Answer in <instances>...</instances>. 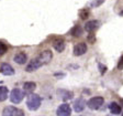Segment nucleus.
Returning a JSON list of instances; mask_svg holds the SVG:
<instances>
[{"mask_svg": "<svg viewBox=\"0 0 123 116\" xmlns=\"http://www.w3.org/2000/svg\"><path fill=\"white\" fill-rule=\"evenodd\" d=\"M70 34H72L73 36H76V38H78V36H80L82 34V29L80 26H75L74 28L70 30Z\"/></svg>", "mask_w": 123, "mask_h": 116, "instance_id": "obj_18", "label": "nucleus"}, {"mask_svg": "<svg viewBox=\"0 0 123 116\" xmlns=\"http://www.w3.org/2000/svg\"><path fill=\"white\" fill-rule=\"evenodd\" d=\"M56 114L58 116H69L72 114V107L66 103L62 104V105H59L58 108H57Z\"/></svg>", "mask_w": 123, "mask_h": 116, "instance_id": "obj_6", "label": "nucleus"}, {"mask_svg": "<svg viewBox=\"0 0 123 116\" xmlns=\"http://www.w3.org/2000/svg\"><path fill=\"white\" fill-rule=\"evenodd\" d=\"M7 51H8L7 45H6L5 43H2V42H0V57H2V55H3V54H5Z\"/></svg>", "mask_w": 123, "mask_h": 116, "instance_id": "obj_20", "label": "nucleus"}, {"mask_svg": "<svg viewBox=\"0 0 123 116\" xmlns=\"http://www.w3.org/2000/svg\"><path fill=\"white\" fill-rule=\"evenodd\" d=\"M103 103H105L103 97H101V96H95V97H91L89 101H88L87 105L90 109L97 111V109H99V108L103 105Z\"/></svg>", "mask_w": 123, "mask_h": 116, "instance_id": "obj_2", "label": "nucleus"}, {"mask_svg": "<svg viewBox=\"0 0 123 116\" xmlns=\"http://www.w3.org/2000/svg\"><path fill=\"white\" fill-rule=\"evenodd\" d=\"M40 67H42V65L40 64V62L37 61L36 59H34L33 61H31L30 63L28 64V66L25 67V71L29 73L31 72H34V71H36V70H38Z\"/></svg>", "mask_w": 123, "mask_h": 116, "instance_id": "obj_11", "label": "nucleus"}, {"mask_svg": "<svg viewBox=\"0 0 123 116\" xmlns=\"http://www.w3.org/2000/svg\"><path fill=\"white\" fill-rule=\"evenodd\" d=\"M89 36H88V41L90 42V43H93V42H95V36H92V33H93V32H89Z\"/></svg>", "mask_w": 123, "mask_h": 116, "instance_id": "obj_24", "label": "nucleus"}, {"mask_svg": "<svg viewBox=\"0 0 123 116\" xmlns=\"http://www.w3.org/2000/svg\"><path fill=\"white\" fill-rule=\"evenodd\" d=\"M85 106H86V102H85V100L81 98V97H79V98H77V100L75 101L74 109H75L76 113H81V112L85 109Z\"/></svg>", "mask_w": 123, "mask_h": 116, "instance_id": "obj_10", "label": "nucleus"}, {"mask_svg": "<svg viewBox=\"0 0 123 116\" xmlns=\"http://www.w3.org/2000/svg\"><path fill=\"white\" fill-rule=\"evenodd\" d=\"M100 27V21L98 20H92V21H88L85 24V30L87 32H95L96 30H98Z\"/></svg>", "mask_w": 123, "mask_h": 116, "instance_id": "obj_7", "label": "nucleus"}, {"mask_svg": "<svg viewBox=\"0 0 123 116\" xmlns=\"http://www.w3.org/2000/svg\"><path fill=\"white\" fill-rule=\"evenodd\" d=\"M88 17H89V11L88 10H81L80 11V18H81L82 20L87 19Z\"/></svg>", "mask_w": 123, "mask_h": 116, "instance_id": "obj_21", "label": "nucleus"}, {"mask_svg": "<svg viewBox=\"0 0 123 116\" xmlns=\"http://www.w3.org/2000/svg\"><path fill=\"white\" fill-rule=\"evenodd\" d=\"M23 88H24L25 92L32 93L36 88V84L34 82H25L24 84H23Z\"/></svg>", "mask_w": 123, "mask_h": 116, "instance_id": "obj_17", "label": "nucleus"}, {"mask_svg": "<svg viewBox=\"0 0 123 116\" xmlns=\"http://www.w3.org/2000/svg\"><path fill=\"white\" fill-rule=\"evenodd\" d=\"M118 70H123V55H121L120 59H119V62H118Z\"/></svg>", "mask_w": 123, "mask_h": 116, "instance_id": "obj_22", "label": "nucleus"}, {"mask_svg": "<svg viewBox=\"0 0 123 116\" xmlns=\"http://www.w3.org/2000/svg\"><path fill=\"white\" fill-rule=\"evenodd\" d=\"M41 103H42V100L40 97V95L34 94V93L30 94L28 100H26V106H28V108L30 111H36V109H38V107L41 106Z\"/></svg>", "mask_w": 123, "mask_h": 116, "instance_id": "obj_1", "label": "nucleus"}, {"mask_svg": "<svg viewBox=\"0 0 123 116\" xmlns=\"http://www.w3.org/2000/svg\"><path fill=\"white\" fill-rule=\"evenodd\" d=\"M36 60H37L38 62H40V64L43 66V65L45 64H49V62L52 61V59H53V53H52L51 50H45V51H43L42 53L38 54V57L35 58Z\"/></svg>", "mask_w": 123, "mask_h": 116, "instance_id": "obj_3", "label": "nucleus"}, {"mask_svg": "<svg viewBox=\"0 0 123 116\" xmlns=\"http://www.w3.org/2000/svg\"><path fill=\"white\" fill-rule=\"evenodd\" d=\"M105 1V0H91V1L88 3V6H89L90 8H98L102 5Z\"/></svg>", "mask_w": 123, "mask_h": 116, "instance_id": "obj_19", "label": "nucleus"}, {"mask_svg": "<svg viewBox=\"0 0 123 116\" xmlns=\"http://www.w3.org/2000/svg\"><path fill=\"white\" fill-rule=\"evenodd\" d=\"M2 115L3 116H23L24 113L21 109L14 107V106H7L3 109Z\"/></svg>", "mask_w": 123, "mask_h": 116, "instance_id": "obj_5", "label": "nucleus"}, {"mask_svg": "<svg viewBox=\"0 0 123 116\" xmlns=\"http://www.w3.org/2000/svg\"><path fill=\"white\" fill-rule=\"evenodd\" d=\"M58 95H59V97H61L62 100L64 101V102H66V101L72 100L73 96H74V94H73V92H70V91L59 90L58 91Z\"/></svg>", "mask_w": 123, "mask_h": 116, "instance_id": "obj_14", "label": "nucleus"}, {"mask_svg": "<svg viewBox=\"0 0 123 116\" xmlns=\"http://www.w3.org/2000/svg\"><path fill=\"white\" fill-rule=\"evenodd\" d=\"M8 96H9V90H8V87L1 85L0 86V102L6 101L8 98Z\"/></svg>", "mask_w": 123, "mask_h": 116, "instance_id": "obj_16", "label": "nucleus"}, {"mask_svg": "<svg viewBox=\"0 0 123 116\" xmlns=\"http://www.w3.org/2000/svg\"><path fill=\"white\" fill-rule=\"evenodd\" d=\"M24 96H25L24 92H22L20 88H13L10 93V100H11V102L14 104L21 103L22 100L24 98Z\"/></svg>", "mask_w": 123, "mask_h": 116, "instance_id": "obj_4", "label": "nucleus"}, {"mask_svg": "<svg viewBox=\"0 0 123 116\" xmlns=\"http://www.w3.org/2000/svg\"><path fill=\"white\" fill-rule=\"evenodd\" d=\"M109 109H110L111 114H113V115H120L121 112H122L121 106L118 103H115V102H111L109 104Z\"/></svg>", "mask_w": 123, "mask_h": 116, "instance_id": "obj_15", "label": "nucleus"}, {"mask_svg": "<svg viewBox=\"0 0 123 116\" xmlns=\"http://www.w3.org/2000/svg\"><path fill=\"white\" fill-rule=\"evenodd\" d=\"M53 48L57 52H63L65 50V41L63 39H55L53 41Z\"/></svg>", "mask_w": 123, "mask_h": 116, "instance_id": "obj_13", "label": "nucleus"}, {"mask_svg": "<svg viewBox=\"0 0 123 116\" xmlns=\"http://www.w3.org/2000/svg\"><path fill=\"white\" fill-rule=\"evenodd\" d=\"M99 70H100V73H101V74H105V71H107V67L102 64H99Z\"/></svg>", "mask_w": 123, "mask_h": 116, "instance_id": "obj_23", "label": "nucleus"}, {"mask_svg": "<svg viewBox=\"0 0 123 116\" xmlns=\"http://www.w3.org/2000/svg\"><path fill=\"white\" fill-rule=\"evenodd\" d=\"M13 61L17 63V64H24L26 61H28V55L25 53H23V52H19L18 54H15L14 58H13Z\"/></svg>", "mask_w": 123, "mask_h": 116, "instance_id": "obj_12", "label": "nucleus"}, {"mask_svg": "<svg viewBox=\"0 0 123 116\" xmlns=\"http://www.w3.org/2000/svg\"><path fill=\"white\" fill-rule=\"evenodd\" d=\"M0 72L2 73L3 75H6V76L13 75L14 74V69L10 64H8V63H2V64L0 65Z\"/></svg>", "mask_w": 123, "mask_h": 116, "instance_id": "obj_9", "label": "nucleus"}, {"mask_svg": "<svg viewBox=\"0 0 123 116\" xmlns=\"http://www.w3.org/2000/svg\"><path fill=\"white\" fill-rule=\"evenodd\" d=\"M86 52H87V44L86 43H78V44L75 45L74 55H76V57H80V55H84Z\"/></svg>", "mask_w": 123, "mask_h": 116, "instance_id": "obj_8", "label": "nucleus"}]
</instances>
